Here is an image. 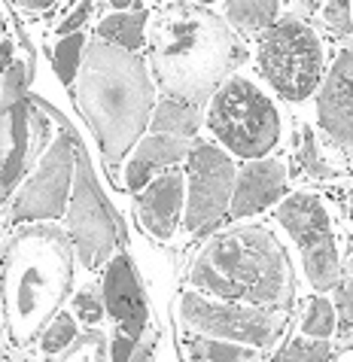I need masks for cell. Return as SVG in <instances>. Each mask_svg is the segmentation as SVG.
Returning a JSON list of instances; mask_svg holds the SVG:
<instances>
[{"instance_id": "1", "label": "cell", "mask_w": 353, "mask_h": 362, "mask_svg": "<svg viewBox=\"0 0 353 362\" xmlns=\"http://www.w3.org/2000/svg\"><path fill=\"white\" fill-rule=\"evenodd\" d=\"M74 98L110 165L137 144L153 113L146 64L134 52L107 46L104 40L86 46Z\"/></svg>"}, {"instance_id": "2", "label": "cell", "mask_w": 353, "mask_h": 362, "mask_svg": "<svg viewBox=\"0 0 353 362\" xmlns=\"http://www.w3.org/2000/svg\"><path fill=\"white\" fill-rule=\"evenodd\" d=\"M192 284L247 305L287 308L292 298L287 256L265 228H238L210 240L192 265Z\"/></svg>"}, {"instance_id": "3", "label": "cell", "mask_w": 353, "mask_h": 362, "mask_svg": "<svg viewBox=\"0 0 353 362\" xmlns=\"http://www.w3.org/2000/svg\"><path fill=\"white\" fill-rule=\"evenodd\" d=\"M238 46L219 18L201 13L165 18L153 37V67L158 83L177 100H201L235 64Z\"/></svg>"}, {"instance_id": "4", "label": "cell", "mask_w": 353, "mask_h": 362, "mask_svg": "<svg viewBox=\"0 0 353 362\" xmlns=\"http://www.w3.org/2000/svg\"><path fill=\"white\" fill-rule=\"evenodd\" d=\"M9 326L16 341L31 338L58 308L70 284V253L58 231H34L9 256Z\"/></svg>"}, {"instance_id": "5", "label": "cell", "mask_w": 353, "mask_h": 362, "mask_svg": "<svg viewBox=\"0 0 353 362\" xmlns=\"http://www.w3.org/2000/svg\"><path fill=\"white\" fill-rule=\"evenodd\" d=\"M210 128L231 153L244 158L265 156L280 137L274 104L247 79H228L210 107Z\"/></svg>"}, {"instance_id": "6", "label": "cell", "mask_w": 353, "mask_h": 362, "mask_svg": "<svg viewBox=\"0 0 353 362\" xmlns=\"http://www.w3.org/2000/svg\"><path fill=\"white\" fill-rule=\"evenodd\" d=\"M259 67L284 98H308L323 74V49L317 34L296 18L277 22L259 43Z\"/></svg>"}, {"instance_id": "7", "label": "cell", "mask_w": 353, "mask_h": 362, "mask_svg": "<svg viewBox=\"0 0 353 362\" xmlns=\"http://www.w3.org/2000/svg\"><path fill=\"white\" fill-rule=\"evenodd\" d=\"M74 158H76V180H74V195H70L67 226L74 247L79 250V262L86 268H98L100 262H107L116 244L122 240V226H119V219L113 216L104 195H100L88 156L76 137H74Z\"/></svg>"}, {"instance_id": "8", "label": "cell", "mask_w": 353, "mask_h": 362, "mask_svg": "<svg viewBox=\"0 0 353 362\" xmlns=\"http://www.w3.org/2000/svg\"><path fill=\"white\" fill-rule=\"evenodd\" d=\"M277 219L301 247L305 271L317 289L338 284V256L329 235V216L314 195H289L277 207Z\"/></svg>"}, {"instance_id": "9", "label": "cell", "mask_w": 353, "mask_h": 362, "mask_svg": "<svg viewBox=\"0 0 353 362\" xmlns=\"http://www.w3.org/2000/svg\"><path fill=\"white\" fill-rule=\"evenodd\" d=\"M46 137L49 116L37 107L34 98L0 110V201L13 192L25 170L34 165Z\"/></svg>"}, {"instance_id": "10", "label": "cell", "mask_w": 353, "mask_h": 362, "mask_svg": "<svg viewBox=\"0 0 353 362\" xmlns=\"http://www.w3.org/2000/svg\"><path fill=\"white\" fill-rule=\"evenodd\" d=\"M235 165L216 146L201 144L189 156V207H186V228L204 231L219 223L226 204L235 192Z\"/></svg>"}, {"instance_id": "11", "label": "cell", "mask_w": 353, "mask_h": 362, "mask_svg": "<svg viewBox=\"0 0 353 362\" xmlns=\"http://www.w3.org/2000/svg\"><path fill=\"white\" fill-rule=\"evenodd\" d=\"M183 320L195 332H201V335L228 338V341H241V344H253V347H268L277 338L280 326H284V317L280 314L216 305V301H207L195 293L183 296Z\"/></svg>"}, {"instance_id": "12", "label": "cell", "mask_w": 353, "mask_h": 362, "mask_svg": "<svg viewBox=\"0 0 353 362\" xmlns=\"http://www.w3.org/2000/svg\"><path fill=\"white\" fill-rule=\"evenodd\" d=\"M76 158H74V132L67 128L64 137H58L49 146L46 158L40 162L37 174L28 180V186L22 189V195L13 204V219H49V216H62V210L67 204L70 195V177H74Z\"/></svg>"}, {"instance_id": "13", "label": "cell", "mask_w": 353, "mask_h": 362, "mask_svg": "<svg viewBox=\"0 0 353 362\" xmlns=\"http://www.w3.org/2000/svg\"><path fill=\"white\" fill-rule=\"evenodd\" d=\"M104 301L107 310L116 317L128 338H137L146 326V296L134 274V262L128 256H116L107 265L104 277Z\"/></svg>"}, {"instance_id": "14", "label": "cell", "mask_w": 353, "mask_h": 362, "mask_svg": "<svg viewBox=\"0 0 353 362\" xmlns=\"http://www.w3.org/2000/svg\"><path fill=\"white\" fill-rule=\"evenodd\" d=\"M317 113L332 137L353 144V52H341L335 67L329 70Z\"/></svg>"}, {"instance_id": "15", "label": "cell", "mask_w": 353, "mask_h": 362, "mask_svg": "<svg viewBox=\"0 0 353 362\" xmlns=\"http://www.w3.org/2000/svg\"><path fill=\"white\" fill-rule=\"evenodd\" d=\"M284 180H287V168L280 162H253L241 170L238 183H235V192H231V204H228V214L231 216H250L256 210L268 207L271 201L280 195L284 189Z\"/></svg>"}, {"instance_id": "16", "label": "cell", "mask_w": 353, "mask_h": 362, "mask_svg": "<svg viewBox=\"0 0 353 362\" xmlns=\"http://www.w3.org/2000/svg\"><path fill=\"white\" fill-rule=\"evenodd\" d=\"M180 204H183V177L180 170L153 180V186L140 195V219L144 228L153 231L156 238H170L180 216Z\"/></svg>"}, {"instance_id": "17", "label": "cell", "mask_w": 353, "mask_h": 362, "mask_svg": "<svg viewBox=\"0 0 353 362\" xmlns=\"http://www.w3.org/2000/svg\"><path fill=\"white\" fill-rule=\"evenodd\" d=\"M186 153H189L186 137L153 134L149 140H144V144L137 146L134 158H131L128 168H125V183H128V189L140 192V189L146 186V180L153 177V170H156V168H161V165H174L177 158H183Z\"/></svg>"}, {"instance_id": "18", "label": "cell", "mask_w": 353, "mask_h": 362, "mask_svg": "<svg viewBox=\"0 0 353 362\" xmlns=\"http://www.w3.org/2000/svg\"><path fill=\"white\" fill-rule=\"evenodd\" d=\"M144 28H146L144 9H137V13H113L98 25V40L116 43L125 52H134V49L144 46Z\"/></svg>"}, {"instance_id": "19", "label": "cell", "mask_w": 353, "mask_h": 362, "mask_svg": "<svg viewBox=\"0 0 353 362\" xmlns=\"http://www.w3.org/2000/svg\"><path fill=\"white\" fill-rule=\"evenodd\" d=\"M153 132L156 134H174V137H189L198 132V110L183 104V100H161L153 116Z\"/></svg>"}, {"instance_id": "20", "label": "cell", "mask_w": 353, "mask_h": 362, "mask_svg": "<svg viewBox=\"0 0 353 362\" xmlns=\"http://www.w3.org/2000/svg\"><path fill=\"white\" fill-rule=\"evenodd\" d=\"M226 13L241 31H259L268 22H274L277 4L274 0H244V4H228Z\"/></svg>"}, {"instance_id": "21", "label": "cell", "mask_w": 353, "mask_h": 362, "mask_svg": "<svg viewBox=\"0 0 353 362\" xmlns=\"http://www.w3.org/2000/svg\"><path fill=\"white\" fill-rule=\"evenodd\" d=\"M192 362H256L253 350L226 341H192Z\"/></svg>"}, {"instance_id": "22", "label": "cell", "mask_w": 353, "mask_h": 362, "mask_svg": "<svg viewBox=\"0 0 353 362\" xmlns=\"http://www.w3.org/2000/svg\"><path fill=\"white\" fill-rule=\"evenodd\" d=\"M83 49H86V40H83V34H79V31L58 40L52 58H55L58 79H62L64 86L74 83V76H76V70H79V55H83Z\"/></svg>"}, {"instance_id": "23", "label": "cell", "mask_w": 353, "mask_h": 362, "mask_svg": "<svg viewBox=\"0 0 353 362\" xmlns=\"http://www.w3.org/2000/svg\"><path fill=\"white\" fill-rule=\"evenodd\" d=\"M305 335H314V338H329L332 329H335V308L329 305L326 298H311L308 301V314H305Z\"/></svg>"}, {"instance_id": "24", "label": "cell", "mask_w": 353, "mask_h": 362, "mask_svg": "<svg viewBox=\"0 0 353 362\" xmlns=\"http://www.w3.org/2000/svg\"><path fill=\"white\" fill-rule=\"evenodd\" d=\"M76 341V323L70 314H58L52 323H49V329L43 332V350L46 354H58V350H64L67 344H74Z\"/></svg>"}, {"instance_id": "25", "label": "cell", "mask_w": 353, "mask_h": 362, "mask_svg": "<svg viewBox=\"0 0 353 362\" xmlns=\"http://www.w3.org/2000/svg\"><path fill=\"white\" fill-rule=\"evenodd\" d=\"M104 335L100 332H86L74 341V347L67 350V356L62 362H104Z\"/></svg>"}, {"instance_id": "26", "label": "cell", "mask_w": 353, "mask_h": 362, "mask_svg": "<svg viewBox=\"0 0 353 362\" xmlns=\"http://www.w3.org/2000/svg\"><path fill=\"white\" fill-rule=\"evenodd\" d=\"M28 76H34V70H28L25 64H13L4 74V86H0V110L13 107L18 100H25V86Z\"/></svg>"}, {"instance_id": "27", "label": "cell", "mask_w": 353, "mask_h": 362, "mask_svg": "<svg viewBox=\"0 0 353 362\" xmlns=\"http://www.w3.org/2000/svg\"><path fill=\"white\" fill-rule=\"evenodd\" d=\"M326 356H329L326 338H320V341H292L277 362H326Z\"/></svg>"}, {"instance_id": "28", "label": "cell", "mask_w": 353, "mask_h": 362, "mask_svg": "<svg viewBox=\"0 0 353 362\" xmlns=\"http://www.w3.org/2000/svg\"><path fill=\"white\" fill-rule=\"evenodd\" d=\"M350 4H345V0H335V4H326L323 6V16H326V25L332 34H347L353 22H350Z\"/></svg>"}, {"instance_id": "29", "label": "cell", "mask_w": 353, "mask_h": 362, "mask_svg": "<svg viewBox=\"0 0 353 362\" xmlns=\"http://www.w3.org/2000/svg\"><path fill=\"white\" fill-rule=\"evenodd\" d=\"M299 165H305L314 177H332V170L317 158V144H314V132L311 128H305V144H301V153H299Z\"/></svg>"}, {"instance_id": "30", "label": "cell", "mask_w": 353, "mask_h": 362, "mask_svg": "<svg viewBox=\"0 0 353 362\" xmlns=\"http://www.w3.org/2000/svg\"><path fill=\"white\" fill-rule=\"evenodd\" d=\"M74 310L79 314V320H86V323H98V320L104 317V305H100V298L95 293H79L74 298Z\"/></svg>"}, {"instance_id": "31", "label": "cell", "mask_w": 353, "mask_h": 362, "mask_svg": "<svg viewBox=\"0 0 353 362\" xmlns=\"http://www.w3.org/2000/svg\"><path fill=\"white\" fill-rule=\"evenodd\" d=\"M335 308H338V314H341V326L350 329L353 326V280H347V284L338 286Z\"/></svg>"}, {"instance_id": "32", "label": "cell", "mask_w": 353, "mask_h": 362, "mask_svg": "<svg viewBox=\"0 0 353 362\" xmlns=\"http://www.w3.org/2000/svg\"><path fill=\"white\" fill-rule=\"evenodd\" d=\"M88 13H92V4H79L74 13H70L62 25H58V34L62 37H70V34H76V28H83V22L88 18Z\"/></svg>"}, {"instance_id": "33", "label": "cell", "mask_w": 353, "mask_h": 362, "mask_svg": "<svg viewBox=\"0 0 353 362\" xmlns=\"http://www.w3.org/2000/svg\"><path fill=\"white\" fill-rule=\"evenodd\" d=\"M134 338H128V335H119L113 341V362H128L131 354H134Z\"/></svg>"}, {"instance_id": "34", "label": "cell", "mask_w": 353, "mask_h": 362, "mask_svg": "<svg viewBox=\"0 0 353 362\" xmlns=\"http://www.w3.org/2000/svg\"><path fill=\"white\" fill-rule=\"evenodd\" d=\"M153 347H156V338L146 341V344H140V347H134V354H131L128 362H149V356H153Z\"/></svg>"}, {"instance_id": "35", "label": "cell", "mask_w": 353, "mask_h": 362, "mask_svg": "<svg viewBox=\"0 0 353 362\" xmlns=\"http://www.w3.org/2000/svg\"><path fill=\"white\" fill-rule=\"evenodd\" d=\"M55 0H22L18 9H25V13H40V9H52Z\"/></svg>"}, {"instance_id": "36", "label": "cell", "mask_w": 353, "mask_h": 362, "mask_svg": "<svg viewBox=\"0 0 353 362\" xmlns=\"http://www.w3.org/2000/svg\"><path fill=\"white\" fill-rule=\"evenodd\" d=\"M9 67H13V43L6 40V43H0V70L6 74Z\"/></svg>"}]
</instances>
